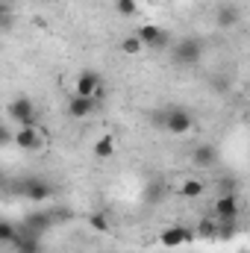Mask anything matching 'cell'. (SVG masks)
<instances>
[{
    "mask_svg": "<svg viewBox=\"0 0 250 253\" xmlns=\"http://www.w3.org/2000/svg\"><path fill=\"white\" fill-rule=\"evenodd\" d=\"M203 194V183L200 180H186L183 183V197H200Z\"/></svg>",
    "mask_w": 250,
    "mask_h": 253,
    "instance_id": "cell-21",
    "label": "cell"
},
{
    "mask_svg": "<svg viewBox=\"0 0 250 253\" xmlns=\"http://www.w3.org/2000/svg\"><path fill=\"white\" fill-rule=\"evenodd\" d=\"M9 118L18 126H36V106L30 97H18L9 103Z\"/></svg>",
    "mask_w": 250,
    "mask_h": 253,
    "instance_id": "cell-4",
    "label": "cell"
},
{
    "mask_svg": "<svg viewBox=\"0 0 250 253\" xmlns=\"http://www.w3.org/2000/svg\"><path fill=\"white\" fill-rule=\"evenodd\" d=\"M218 224H221V221H218L215 215H209V218H203V221H200V236H203V239H218V236H221V230H218Z\"/></svg>",
    "mask_w": 250,
    "mask_h": 253,
    "instance_id": "cell-15",
    "label": "cell"
},
{
    "mask_svg": "<svg viewBox=\"0 0 250 253\" xmlns=\"http://www.w3.org/2000/svg\"><path fill=\"white\" fill-rule=\"evenodd\" d=\"M159 33H162V27H156V24H141V27L135 30V36L144 42V47H150V44L159 39Z\"/></svg>",
    "mask_w": 250,
    "mask_h": 253,
    "instance_id": "cell-14",
    "label": "cell"
},
{
    "mask_svg": "<svg viewBox=\"0 0 250 253\" xmlns=\"http://www.w3.org/2000/svg\"><path fill=\"white\" fill-rule=\"evenodd\" d=\"M212 215H215L221 224H236V218H239V197H236V191L221 194V197L215 200V206H212Z\"/></svg>",
    "mask_w": 250,
    "mask_h": 253,
    "instance_id": "cell-3",
    "label": "cell"
},
{
    "mask_svg": "<svg viewBox=\"0 0 250 253\" xmlns=\"http://www.w3.org/2000/svg\"><path fill=\"white\" fill-rule=\"evenodd\" d=\"M191 162L200 165V168H212V165L218 162V150H215L212 144H197V147L191 150Z\"/></svg>",
    "mask_w": 250,
    "mask_h": 253,
    "instance_id": "cell-11",
    "label": "cell"
},
{
    "mask_svg": "<svg viewBox=\"0 0 250 253\" xmlns=\"http://www.w3.org/2000/svg\"><path fill=\"white\" fill-rule=\"evenodd\" d=\"M162 197H165V186H162L159 180H153V183L144 189V200H147V203H159Z\"/></svg>",
    "mask_w": 250,
    "mask_h": 253,
    "instance_id": "cell-17",
    "label": "cell"
},
{
    "mask_svg": "<svg viewBox=\"0 0 250 253\" xmlns=\"http://www.w3.org/2000/svg\"><path fill=\"white\" fill-rule=\"evenodd\" d=\"M165 129L171 132V135H183V132H188L191 126H194V115L188 112V109H183V106H171L168 112H165Z\"/></svg>",
    "mask_w": 250,
    "mask_h": 253,
    "instance_id": "cell-2",
    "label": "cell"
},
{
    "mask_svg": "<svg viewBox=\"0 0 250 253\" xmlns=\"http://www.w3.org/2000/svg\"><path fill=\"white\" fill-rule=\"evenodd\" d=\"M15 144H18L21 150H39V147H42V135H39L36 126H18Z\"/></svg>",
    "mask_w": 250,
    "mask_h": 253,
    "instance_id": "cell-10",
    "label": "cell"
},
{
    "mask_svg": "<svg viewBox=\"0 0 250 253\" xmlns=\"http://www.w3.org/2000/svg\"><path fill=\"white\" fill-rule=\"evenodd\" d=\"M15 251L18 253H39V233H33V230H21V236H18V242H15Z\"/></svg>",
    "mask_w": 250,
    "mask_h": 253,
    "instance_id": "cell-12",
    "label": "cell"
},
{
    "mask_svg": "<svg viewBox=\"0 0 250 253\" xmlns=\"http://www.w3.org/2000/svg\"><path fill=\"white\" fill-rule=\"evenodd\" d=\"M47 224H50V218H47V215H30V218L24 221V227H27V230H33V233H42Z\"/></svg>",
    "mask_w": 250,
    "mask_h": 253,
    "instance_id": "cell-18",
    "label": "cell"
},
{
    "mask_svg": "<svg viewBox=\"0 0 250 253\" xmlns=\"http://www.w3.org/2000/svg\"><path fill=\"white\" fill-rule=\"evenodd\" d=\"M18 236H21V233H18L9 221H3V224H0V242H3V245H15V242H18Z\"/></svg>",
    "mask_w": 250,
    "mask_h": 253,
    "instance_id": "cell-19",
    "label": "cell"
},
{
    "mask_svg": "<svg viewBox=\"0 0 250 253\" xmlns=\"http://www.w3.org/2000/svg\"><path fill=\"white\" fill-rule=\"evenodd\" d=\"M21 194L27 197V200H36V203H42V200H47L53 189H50V183H44L42 177H24V183H21Z\"/></svg>",
    "mask_w": 250,
    "mask_h": 253,
    "instance_id": "cell-5",
    "label": "cell"
},
{
    "mask_svg": "<svg viewBox=\"0 0 250 253\" xmlns=\"http://www.w3.org/2000/svg\"><path fill=\"white\" fill-rule=\"evenodd\" d=\"M88 224H91V230H97V233H106V230H109V221H106L103 212H94V215L88 218Z\"/></svg>",
    "mask_w": 250,
    "mask_h": 253,
    "instance_id": "cell-22",
    "label": "cell"
},
{
    "mask_svg": "<svg viewBox=\"0 0 250 253\" xmlns=\"http://www.w3.org/2000/svg\"><path fill=\"white\" fill-rule=\"evenodd\" d=\"M97 88H100V74L97 71H80V77H77V94L97 97Z\"/></svg>",
    "mask_w": 250,
    "mask_h": 253,
    "instance_id": "cell-8",
    "label": "cell"
},
{
    "mask_svg": "<svg viewBox=\"0 0 250 253\" xmlns=\"http://www.w3.org/2000/svg\"><path fill=\"white\" fill-rule=\"evenodd\" d=\"M194 239V233L186 230V227H180V224H174V227H165L162 233H159V242L165 245V248H183Z\"/></svg>",
    "mask_w": 250,
    "mask_h": 253,
    "instance_id": "cell-6",
    "label": "cell"
},
{
    "mask_svg": "<svg viewBox=\"0 0 250 253\" xmlns=\"http://www.w3.org/2000/svg\"><path fill=\"white\" fill-rule=\"evenodd\" d=\"M200 56H203V44H200V39H180L174 47H171V59L177 65H183V68H188V65H197L200 62Z\"/></svg>",
    "mask_w": 250,
    "mask_h": 253,
    "instance_id": "cell-1",
    "label": "cell"
},
{
    "mask_svg": "<svg viewBox=\"0 0 250 253\" xmlns=\"http://www.w3.org/2000/svg\"><path fill=\"white\" fill-rule=\"evenodd\" d=\"M239 18H242V12H239V6H236V3H221V6L215 9V24H218L221 30L236 27V24H239Z\"/></svg>",
    "mask_w": 250,
    "mask_h": 253,
    "instance_id": "cell-9",
    "label": "cell"
},
{
    "mask_svg": "<svg viewBox=\"0 0 250 253\" xmlns=\"http://www.w3.org/2000/svg\"><path fill=\"white\" fill-rule=\"evenodd\" d=\"M91 150H94V156H97V159H109V156L115 153V135H100V138L94 141V147H91Z\"/></svg>",
    "mask_w": 250,
    "mask_h": 253,
    "instance_id": "cell-13",
    "label": "cell"
},
{
    "mask_svg": "<svg viewBox=\"0 0 250 253\" xmlns=\"http://www.w3.org/2000/svg\"><path fill=\"white\" fill-rule=\"evenodd\" d=\"M94 106H97V97L74 94V97L68 100V115H71V118H77V121H83V118H88V115L94 112Z\"/></svg>",
    "mask_w": 250,
    "mask_h": 253,
    "instance_id": "cell-7",
    "label": "cell"
},
{
    "mask_svg": "<svg viewBox=\"0 0 250 253\" xmlns=\"http://www.w3.org/2000/svg\"><path fill=\"white\" fill-rule=\"evenodd\" d=\"M168 47H174V44H171V33H168V30H162V33H159V39L150 44V50H168Z\"/></svg>",
    "mask_w": 250,
    "mask_h": 253,
    "instance_id": "cell-23",
    "label": "cell"
},
{
    "mask_svg": "<svg viewBox=\"0 0 250 253\" xmlns=\"http://www.w3.org/2000/svg\"><path fill=\"white\" fill-rule=\"evenodd\" d=\"M115 9H118V15L132 18V15H135V9H138V0H115Z\"/></svg>",
    "mask_w": 250,
    "mask_h": 253,
    "instance_id": "cell-20",
    "label": "cell"
},
{
    "mask_svg": "<svg viewBox=\"0 0 250 253\" xmlns=\"http://www.w3.org/2000/svg\"><path fill=\"white\" fill-rule=\"evenodd\" d=\"M141 47H144V42H141L138 36H129V39L121 42V53H124V56H138Z\"/></svg>",
    "mask_w": 250,
    "mask_h": 253,
    "instance_id": "cell-16",
    "label": "cell"
}]
</instances>
